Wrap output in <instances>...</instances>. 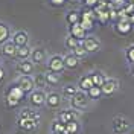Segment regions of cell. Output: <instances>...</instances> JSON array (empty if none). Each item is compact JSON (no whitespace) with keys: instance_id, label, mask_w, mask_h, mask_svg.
Listing matches in <instances>:
<instances>
[{"instance_id":"31","label":"cell","mask_w":134,"mask_h":134,"mask_svg":"<svg viewBox=\"0 0 134 134\" xmlns=\"http://www.w3.org/2000/svg\"><path fill=\"white\" fill-rule=\"evenodd\" d=\"M79 25L82 26L87 32H90V31H93V27H94V20L93 18H88V17H81Z\"/></svg>"},{"instance_id":"11","label":"cell","mask_w":134,"mask_h":134,"mask_svg":"<svg viewBox=\"0 0 134 134\" xmlns=\"http://www.w3.org/2000/svg\"><path fill=\"white\" fill-rule=\"evenodd\" d=\"M81 44L84 46V49L87 50L88 53H96V52L100 50V41L96 37H93V35H87L81 41Z\"/></svg>"},{"instance_id":"15","label":"cell","mask_w":134,"mask_h":134,"mask_svg":"<svg viewBox=\"0 0 134 134\" xmlns=\"http://www.w3.org/2000/svg\"><path fill=\"white\" fill-rule=\"evenodd\" d=\"M17 49H18V47H17L11 40L6 41V43H3V44H0L2 55L6 57V58H17Z\"/></svg>"},{"instance_id":"39","label":"cell","mask_w":134,"mask_h":134,"mask_svg":"<svg viewBox=\"0 0 134 134\" xmlns=\"http://www.w3.org/2000/svg\"><path fill=\"white\" fill-rule=\"evenodd\" d=\"M67 2H69V3H75L76 0H67Z\"/></svg>"},{"instance_id":"25","label":"cell","mask_w":134,"mask_h":134,"mask_svg":"<svg viewBox=\"0 0 134 134\" xmlns=\"http://www.w3.org/2000/svg\"><path fill=\"white\" fill-rule=\"evenodd\" d=\"M66 23L69 26L75 25V23H79V20H81V12L79 11H69L66 14Z\"/></svg>"},{"instance_id":"35","label":"cell","mask_w":134,"mask_h":134,"mask_svg":"<svg viewBox=\"0 0 134 134\" xmlns=\"http://www.w3.org/2000/svg\"><path fill=\"white\" fill-rule=\"evenodd\" d=\"M84 3H85L87 8H94V6H98L99 0H84Z\"/></svg>"},{"instance_id":"23","label":"cell","mask_w":134,"mask_h":134,"mask_svg":"<svg viewBox=\"0 0 134 134\" xmlns=\"http://www.w3.org/2000/svg\"><path fill=\"white\" fill-rule=\"evenodd\" d=\"M32 55V47L29 44H25V46H20L17 49V58L18 59H29Z\"/></svg>"},{"instance_id":"1","label":"cell","mask_w":134,"mask_h":134,"mask_svg":"<svg viewBox=\"0 0 134 134\" xmlns=\"http://www.w3.org/2000/svg\"><path fill=\"white\" fill-rule=\"evenodd\" d=\"M26 96H27V93H26L17 82H12L11 85H8L6 90H5V96H3L5 105H6L8 108H15V107H18V105L26 99Z\"/></svg>"},{"instance_id":"16","label":"cell","mask_w":134,"mask_h":134,"mask_svg":"<svg viewBox=\"0 0 134 134\" xmlns=\"http://www.w3.org/2000/svg\"><path fill=\"white\" fill-rule=\"evenodd\" d=\"M11 41L14 43L17 47L25 46V44H29V35H27L26 31H15L11 37Z\"/></svg>"},{"instance_id":"19","label":"cell","mask_w":134,"mask_h":134,"mask_svg":"<svg viewBox=\"0 0 134 134\" xmlns=\"http://www.w3.org/2000/svg\"><path fill=\"white\" fill-rule=\"evenodd\" d=\"M64 66H66V69H69V70H75L76 67L79 66V58L75 57V55L70 52V53L64 55Z\"/></svg>"},{"instance_id":"41","label":"cell","mask_w":134,"mask_h":134,"mask_svg":"<svg viewBox=\"0 0 134 134\" xmlns=\"http://www.w3.org/2000/svg\"><path fill=\"white\" fill-rule=\"evenodd\" d=\"M0 66H2V59H0Z\"/></svg>"},{"instance_id":"32","label":"cell","mask_w":134,"mask_h":134,"mask_svg":"<svg viewBox=\"0 0 134 134\" xmlns=\"http://www.w3.org/2000/svg\"><path fill=\"white\" fill-rule=\"evenodd\" d=\"M64 125L66 124H63L61 120L55 119L52 122V126H50V133H64Z\"/></svg>"},{"instance_id":"12","label":"cell","mask_w":134,"mask_h":134,"mask_svg":"<svg viewBox=\"0 0 134 134\" xmlns=\"http://www.w3.org/2000/svg\"><path fill=\"white\" fill-rule=\"evenodd\" d=\"M100 88H102V96H111L119 90V81L114 78H107Z\"/></svg>"},{"instance_id":"33","label":"cell","mask_w":134,"mask_h":134,"mask_svg":"<svg viewBox=\"0 0 134 134\" xmlns=\"http://www.w3.org/2000/svg\"><path fill=\"white\" fill-rule=\"evenodd\" d=\"M72 53H73L75 57H78V58H79V59L85 58V57L88 55V52H87V50L84 49V46H82V44H79V46H76L75 49L72 50Z\"/></svg>"},{"instance_id":"21","label":"cell","mask_w":134,"mask_h":134,"mask_svg":"<svg viewBox=\"0 0 134 134\" xmlns=\"http://www.w3.org/2000/svg\"><path fill=\"white\" fill-rule=\"evenodd\" d=\"M78 87H79V90H82V92H87L90 87H93V81H92L90 73H88V75H82L78 79Z\"/></svg>"},{"instance_id":"18","label":"cell","mask_w":134,"mask_h":134,"mask_svg":"<svg viewBox=\"0 0 134 134\" xmlns=\"http://www.w3.org/2000/svg\"><path fill=\"white\" fill-rule=\"evenodd\" d=\"M11 37H12V32H11L9 25H8V23L0 21V44L9 41V40H11Z\"/></svg>"},{"instance_id":"13","label":"cell","mask_w":134,"mask_h":134,"mask_svg":"<svg viewBox=\"0 0 134 134\" xmlns=\"http://www.w3.org/2000/svg\"><path fill=\"white\" fill-rule=\"evenodd\" d=\"M15 82L18 84V85H20V87L27 93V94L35 88V85H34V79H32V76H31V75H20V76H17Z\"/></svg>"},{"instance_id":"9","label":"cell","mask_w":134,"mask_h":134,"mask_svg":"<svg viewBox=\"0 0 134 134\" xmlns=\"http://www.w3.org/2000/svg\"><path fill=\"white\" fill-rule=\"evenodd\" d=\"M79 116H81V111L72 107V108H67V110L59 111L58 116H57V119H58V120H61L63 124H67V122H70V120H78V119H79Z\"/></svg>"},{"instance_id":"26","label":"cell","mask_w":134,"mask_h":134,"mask_svg":"<svg viewBox=\"0 0 134 134\" xmlns=\"http://www.w3.org/2000/svg\"><path fill=\"white\" fill-rule=\"evenodd\" d=\"M90 76H92L93 85H98V87H102V84L105 82V79H107V76L104 75L102 72H99V70H94V72H92V73H90Z\"/></svg>"},{"instance_id":"28","label":"cell","mask_w":134,"mask_h":134,"mask_svg":"<svg viewBox=\"0 0 134 134\" xmlns=\"http://www.w3.org/2000/svg\"><path fill=\"white\" fill-rule=\"evenodd\" d=\"M87 94H88V98L92 100H98L100 96H102V88L98 87V85H93V87H90V88L87 90Z\"/></svg>"},{"instance_id":"34","label":"cell","mask_w":134,"mask_h":134,"mask_svg":"<svg viewBox=\"0 0 134 134\" xmlns=\"http://www.w3.org/2000/svg\"><path fill=\"white\" fill-rule=\"evenodd\" d=\"M125 58L130 64H134V44H131L130 47H126L125 50Z\"/></svg>"},{"instance_id":"27","label":"cell","mask_w":134,"mask_h":134,"mask_svg":"<svg viewBox=\"0 0 134 134\" xmlns=\"http://www.w3.org/2000/svg\"><path fill=\"white\" fill-rule=\"evenodd\" d=\"M32 79H34V85H35V88H43V90H44V87L47 85L44 73H38V75H34V76H32Z\"/></svg>"},{"instance_id":"8","label":"cell","mask_w":134,"mask_h":134,"mask_svg":"<svg viewBox=\"0 0 134 134\" xmlns=\"http://www.w3.org/2000/svg\"><path fill=\"white\" fill-rule=\"evenodd\" d=\"M134 26L130 23V15L128 17H122L119 18L116 23H114V31H116L119 35H128V34L133 31Z\"/></svg>"},{"instance_id":"30","label":"cell","mask_w":134,"mask_h":134,"mask_svg":"<svg viewBox=\"0 0 134 134\" xmlns=\"http://www.w3.org/2000/svg\"><path fill=\"white\" fill-rule=\"evenodd\" d=\"M18 117H32V119H38L40 120V113L35 111L34 108H23L18 113Z\"/></svg>"},{"instance_id":"29","label":"cell","mask_w":134,"mask_h":134,"mask_svg":"<svg viewBox=\"0 0 134 134\" xmlns=\"http://www.w3.org/2000/svg\"><path fill=\"white\" fill-rule=\"evenodd\" d=\"M79 44H81V41H79L78 38H75V37H72L70 34L67 35L66 40H64V46H66V47H67L69 50H73V49L76 47V46H79Z\"/></svg>"},{"instance_id":"20","label":"cell","mask_w":134,"mask_h":134,"mask_svg":"<svg viewBox=\"0 0 134 134\" xmlns=\"http://www.w3.org/2000/svg\"><path fill=\"white\" fill-rule=\"evenodd\" d=\"M81 133V125L78 120H70L64 125V133L63 134H79Z\"/></svg>"},{"instance_id":"36","label":"cell","mask_w":134,"mask_h":134,"mask_svg":"<svg viewBox=\"0 0 134 134\" xmlns=\"http://www.w3.org/2000/svg\"><path fill=\"white\" fill-rule=\"evenodd\" d=\"M50 2V5L52 6H57V8H59V6H63L64 3H66L67 0H49Z\"/></svg>"},{"instance_id":"3","label":"cell","mask_w":134,"mask_h":134,"mask_svg":"<svg viewBox=\"0 0 134 134\" xmlns=\"http://www.w3.org/2000/svg\"><path fill=\"white\" fill-rule=\"evenodd\" d=\"M46 66H47V70L49 72L61 73L66 69V66H64V57H61V55H52V57L47 58Z\"/></svg>"},{"instance_id":"6","label":"cell","mask_w":134,"mask_h":134,"mask_svg":"<svg viewBox=\"0 0 134 134\" xmlns=\"http://www.w3.org/2000/svg\"><path fill=\"white\" fill-rule=\"evenodd\" d=\"M131 128V122L122 116H116L113 119V133L114 134H125Z\"/></svg>"},{"instance_id":"24","label":"cell","mask_w":134,"mask_h":134,"mask_svg":"<svg viewBox=\"0 0 134 134\" xmlns=\"http://www.w3.org/2000/svg\"><path fill=\"white\" fill-rule=\"evenodd\" d=\"M78 90H79L78 85H75V84H67V85L63 87L61 94H63V98H69V99H70L72 96H75L76 93H78Z\"/></svg>"},{"instance_id":"2","label":"cell","mask_w":134,"mask_h":134,"mask_svg":"<svg viewBox=\"0 0 134 134\" xmlns=\"http://www.w3.org/2000/svg\"><path fill=\"white\" fill-rule=\"evenodd\" d=\"M46 94L47 93L44 92L43 88H34L32 92L27 94V100L31 104V107L34 108H41L46 105Z\"/></svg>"},{"instance_id":"37","label":"cell","mask_w":134,"mask_h":134,"mask_svg":"<svg viewBox=\"0 0 134 134\" xmlns=\"http://www.w3.org/2000/svg\"><path fill=\"white\" fill-rule=\"evenodd\" d=\"M5 76H6V73H5V69L0 66V82H2L3 79H5Z\"/></svg>"},{"instance_id":"14","label":"cell","mask_w":134,"mask_h":134,"mask_svg":"<svg viewBox=\"0 0 134 134\" xmlns=\"http://www.w3.org/2000/svg\"><path fill=\"white\" fill-rule=\"evenodd\" d=\"M47 52L43 47H37V49H32V55H31V59H32L34 64H46L47 61Z\"/></svg>"},{"instance_id":"10","label":"cell","mask_w":134,"mask_h":134,"mask_svg":"<svg viewBox=\"0 0 134 134\" xmlns=\"http://www.w3.org/2000/svg\"><path fill=\"white\" fill-rule=\"evenodd\" d=\"M63 104V94L58 92H49L46 94V107L50 110H58Z\"/></svg>"},{"instance_id":"4","label":"cell","mask_w":134,"mask_h":134,"mask_svg":"<svg viewBox=\"0 0 134 134\" xmlns=\"http://www.w3.org/2000/svg\"><path fill=\"white\" fill-rule=\"evenodd\" d=\"M88 100H90V98H88L87 92L78 90V93H76L75 96L70 98V107H73L76 110H84L88 105Z\"/></svg>"},{"instance_id":"38","label":"cell","mask_w":134,"mask_h":134,"mask_svg":"<svg viewBox=\"0 0 134 134\" xmlns=\"http://www.w3.org/2000/svg\"><path fill=\"white\" fill-rule=\"evenodd\" d=\"M131 73L134 75V64H131Z\"/></svg>"},{"instance_id":"7","label":"cell","mask_w":134,"mask_h":134,"mask_svg":"<svg viewBox=\"0 0 134 134\" xmlns=\"http://www.w3.org/2000/svg\"><path fill=\"white\" fill-rule=\"evenodd\" d=\"M15 70L18 75H34V72H35V64L32 63V59H20L18 63H17L15 66Z\"/></svg>"},{"instance_id":"17","label":"cell","mask_w":134,"mask_h":134,"mask_svg":"<svg viewBox=\"0 0 134 134\" xmlns=\"http://www.w3.org/2000/svg\"><path fill=\"white\" fill-rule=\"evenodd\" d=\"M69 34H70L72 37L78 38L79 41H82L84 38L87 37V31H85V29H84V27L79 25V23H75V25L69 26Z\"/></svg>"},{"instance_id":"22","label":"cell","mask_w":134,"mask_h":134,"mask_svg":"<svg viewBox=\"0 0 134 134\" xmlns=\"http://www.w3.org/2000/svg\"><path fill=\"white\" fill-rule=\"evenodd\" d=\"M44 76H46V82H47V85H50V87H55V85H58L59 82H61V75L59 73H55V72H46L44 73Z\"/></svg>"},{"instance_id":"5","label":"cell","mask_w":134,"mask_h":134,"mask_svg":"<svg viewBox=\"0 0 134 134\" xmlns=\"http://www.w3.org/2000/svg\"><path fill=\"white\" fill-rule=\"evenodd\" d=\"M38 119H32V117H18V120H17V126H18V130H21V131H26V133H32L37 130V126H38Z\"/></svg>"},{"instance_id":"40","label":"cell","mask_w":134,"mask_h":134,"mask_svg":"<svg viewBox=\"0 0 134 134\" xmlns=\"http://www.w3.org/2000/svg\"><path fill=\"white\" fill-rule=\"evenodd\" d=\"M50 134H63V133H50Z\"/></svg>"}]
</instances>
